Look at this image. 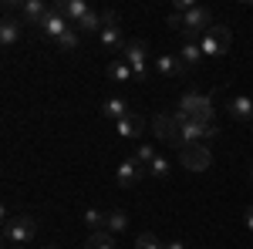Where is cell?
<instances>
[{
  "label": "cell",
  "instance_id": "ba28073f",
  "mask_svg": "<svg viewBox=\"0 0 253 249\" xmlns=\"http://www.w3.org/2000/svg\"><path fill=\"white\" fill-rule=\"evenodd\" d=\"M142 178H145V165H142L138 158H125V162H118V172H115L118 189H135Z\"/></svg>",
  "mask_w": 253,
  "mask_h": 249
},
{
  "label": "cell",
  "instance_id": "4dcf8cb0",
  "mask_svg": "<svg viewBox=\"0 0 253 249\" xmlns=\"http://www.w3.org/2000/svg\"><path fill=\"white\" fill-rule=\"evenodd\" d=\"M44 249H61V246H51V243H47V246H44Z\"/></svg>",
  "mask_w": 253,
  "mask_h": 249
},
{
  "label": "cell",
  "instance_id": "f546056e",
  "mask_svg": "<svg viewBox=\"0 0 253 249\" xmlns=\"http://www.w3.org/2000/svg\"><path fill=\"white\" fill-rule=\"evenodd\" d=\"M243 222H247V229L253 232V206H250V209H247V212H243Z\"/></svg>",
  "mask_w": 253,
  "mask_h": 249
},
{
  "label": "cell",
  "instance_id": "7a4b0ae2",
  "mask_svg": "<svg viewBox=\"0 0 253 249\" xmlns=\"http://www.w3.org/2000/svg\"><path fill=\"white\" fill-rule=\"evenodd\" d=\"M34 236H38V219L34 215L20 212V215H7L3 219V239L10 246H27V243H34Z\"/></svg>",
  "mask_w": 253,
  "mask_h": 249
},
{
  "label": "cell",
  "instance_id": "5b68a950",
  "mask_svg": "<svg viewBox=\"0 0 253 249\" xmlns=\"http://www.w3.org/2000/svg\"><path fill=\"white\" fill-rule=\"evenodd\" d=\"M213 24L216 20H213V14H210V7H199V3H196L189 14H182V34H186V40H199Z\"/></svg>",
  "mask_w": 253,
  "mask_h": 249
},
{
  "label": "cell",
  "instance_id": "7c38bea8",
  "mask_svg": "<svg viewBox=\"0 0 253 249\" xmlns=\"http://www.w3.org/2000/svg\"><path fill=\"white\" fill-rule=\"evenodd\" d=\"M115 132L122 135V138H128V142H138V138H142V132H145V118L125 115L122 121H115Z\"/></svg>",
  "mask_w": 253,
  "mask_h": 249
},
{
  "label": "cell",
  "instance_id": "52a82bcc",
  "mask_svg": "<svg viewBox=\"0 0 253 249\" xmlns=\"http://www.w3.org/2000/svg\"><path fill=\"white\" fill-rule=\"evenodd\" d=\"M128 40L122 37V27H118V14L115 10H105V27H101V47L105 51H125Z\"/></svg>",
  "mask_w": 253,
  "mask_h": 249
},
{
  "label": "cell",
  "instance_id": "603a6c76",
  "mask_svg": "<svg viewBox=\"0 0 253 249\" xmlns=\"http://www.w3.org/2000/svg\"><path fill=\"white\" fill-rule=\"evenodd\" d=\"M145 172L152 175V178H169V172H172V165H169V162H166L162 155H156V158H152V162L145 165Z\"/></svg>",
  "mask_w": 253,
  "mask_h": 249
},
{
  "label": "cell",
  "instance_id": "ffe728a7",
  "mask_svg": "<svg viewBox=\"0 0 253 249\" xmlns=\"http://www.w3.org/2000/svg\"><path fill=\"white\" fill-rule=\"evenodd\" d=\"M84 226H88V232H108V212L84 209Z\"/></svg>",
  "mask_w": 253,
  "mask_h": 249
},
{
  "label": "cell",
  "instance_id": "d6986e66",
  "mask_svg": "<svg viewBox=\"0 0 253 249\" xmlns=\"http://www.w3.org/2000/svg\"><path fill=\"white\" fill-rule=\"evenodd\" d=\"M145 58H149L145 40H128V44H125V61H128L132 68H145Z\"/></svg>",
  "mask_w": 253,
  "mask_h": 249
},
{
  "label": "cell",
  "instance_id": "3957f363",
  "mask_svg": "<svg viewBox=\"0 0 253 249\" xmlns=\"http://www.w3.org/2000/svg\"><path fill=\"white\" fill-rule=\"evenodd\" d=\"M230 44H233V34H230L226 24H213V27L199 37L203 58H223V54H230Z\"/></svg>",
  "mask_w": 253,
  "mask_h": 249
},
{
  "label": "cell",
  "instance_id": "9a60e30c",
  "mask_svg": "<svg viewBox=\"0 0 253 249\" xmlns=\"http://www.w3.org/2000/svg\"><path fill=\"white\" fill-rule=\"evenodd\" d=\"M125 115H132L125 98H108V101H101V118H105V121H122Z\"/></svg>",
  "mask_w": 253,
  "mask_h": 249
},
{
  "label": "cell",
  "instance_id": "277c9868",
  "mask_svg": "<svg viewBox=\"0 0 253 249\" xmlns=\"http://www.w3.org/2000/svg\"><path fill=\"white\" fill-rule=\"evenodd\" d=\"M179 115L196 118V121H213V115H216L213 98L199 95V91H186V95L179 98Z\"/></svg>",
  "mask_w": 253,
  "mask_h": 249
},
{
  "label": "cell",
  "instance_id": "30bf717a",
  "mask_svg": "<svg viewBox=\"0 0 253 249\" xmlns=\"http://www.w3.org/2000/svg\"><path fill=\"white\" fill-rule=\"evenodd\" d=\"M64 31H71V24H68V20L61 17L58 10H54V3H51V10H47V17L41 20V34H44L47 40H54V44H58V37L64 34Z\"/></svg>",
  "mask_w": 253,
  "mask_h": 249
},
{
  "label": "cell",
  "instance_id": "1f68e13d",
  "mask_svg": "<svg viewBox=\"0 0 253 249\" xmlns=\"http://www.w3.org/2000/svg\"><path fill=\"white\" fill-rule=\"evenodd\" d=\"M250 128H253V121H250Z\"/></svg>",
  "mask_w": 253,
  "mask_h": 249
},
{
  "label": "cell",
  "instance_id": "9c48e42d",
  "mask_svg": "<svg viewBox=\"0 0 253 249\" xmlns=\"http://www.w3.org/2000/svg\"><path fill=\"white\" fill-rule=\"evenodd\" d=\"M152 128H156L159 142H169V145L179 148V121H175V115H156L152 118Z\"/></svg>",
  "mask_w": 253,
  "mask_h": 249
},
{
  "label": "cell",
  "instance_id": "8992f818",
  "mask_svg": "<svg viewBox=\"0 0 253 249\" xmlns=\"http://www.w3.org/2000/svg\"><path fill=\"white\" fill-rule=\"evenodd\" d=\"M179 158H182V169H189V172H206L213 165L210 145H186V148H179Z\"/></svg>",
  "mask_w": 253,
  "mask_h": 249
},
{
  "label": "cell",
  "instance_id": "e0dca14e",
  "mask_svg": "<svg viewBox=\"0 0 253 249\" xmlns=\"http://www.w3.org/2000/svg\"><path fill=\"white\" fill-rule=\"evenodd\" d=\"M186 71L182 64H179V58L175 54H156V74H162V77H179Z\"/></svg>",
  "mask_w": 253,
  "mask_h": 249
},
{
  "label": "cell",
  "instance_id": "5bb4252c",
  "mask_svg": "<svg viewBox=\"0 0 253 249\" xmlns=\"http://www.w3.org/2000/svg\"><path fill=\"white\" fill-rule=\"evenodd\" d=\"M20 34H24V20L20 17H3V24H0V44H3V47H14L20 40Z\"/></svg>",
  "mask_w": 253,
  "mask_h": 249
},
{
  "label": "cell",
  "instance_id": "f1b7e54d",
  "mask_svg": "<svg viewBox=\"0 0 253 249\" xmlns=\"http://www.w3.org/2000/svg\"><path fill=\"white\" fill-rule=\"evenodd\" d=\"M166 24H169L172 31H182V14H169V17H166Z\"/></svg>",
  "mask_w": 253,
  "mask_h": 249
},
{
  "label": "cell",
  "instance_id": "8fae6325",
  "mask_svg": "<svg viewBox=\"0 0 253 249\" xmlns=\"http://www.w3.org/2000/svg\"><path fill=\"white\" fill-rule=\"evenodd\" d=\"M54 10H58L61 17H64L68 24H71V27H75V24H78V20L84 17L88 10H91V7H88L84 0H58V3H54Z\"/></svg>",
  "mask_w": 253,
  "mask_h": 249
},
{
  "label": "cell",
  "instance_id": "d4e9b609",
  "mask_svg": "<svg viewBox=\"0 0 253 249\" xmlns=\"http://www.w3.org/2000/svg\"><path fill=\"white\" fill-rule=\"evenodd\" d=\"M108 74H112V81H135L132 64H128V61H115V64L108 68Z\"/></svg>",
  "mask_w": 253,
  "mask_h": 249
},
{
  "label": "cell",
  "instance_id": "44dd1931",
  "mask_svg": "<svg viewBox=\"0 0 253 249\" xmlns=\"http://www.w3.org/2000/svg\"><path fill=\"white\" fill-rule=\"evenodd\" d=\"M75 27H78V31H88V34H101V27H105V14H98V10H88V14H84V17L78 20V24H75Z\"/></svg>",
  "mask_w": 253,
  "mask_h": 249
},
{
  "label": "cell",
  "instance_id": "7402d4cb",
  "mask_svg": "<svg viewBox=\"0 0 253 249\" xmlns=\"http://www.w3.org/2000/svg\"><path fill=\"white\" fill-rule=\"evenodd\" d=\"M84 249H118V246H115V236L112 232H91Z\"/></svg>",
  "mask_w": 253,
  "mask_h": 249
},
{
  "label": "cell",
  "instance_id": "ac0fdd59",
  "mask_svg": "<svg viewBox=\"0 0 253 249\" xmlns=\"http://www.w3.org/2000/svg\"><path fill=\"white\" fill-rule=\"evenodd\" d=\"M230 118L233 121H253V98L240 95L230 101Z\"/></svg>",
  "mask_w": 253,
  "mask_h": 249
},
{
  "label": "cell",
  "instance_id": "d6a6232c",
  "mask_svg": "<svg viewBox=\"0 0 253 249\" xmlns=\"http://www.w3.org/2000/svg\"><path fill=\"white\" fill-rule=\"evenodd\" d=\"M250 175H253V172H250Z\"/></svg>",
  "mask_w": 253,
  "mask_h": 249
},
{
  "label": "cell",
  "instance_id": "cb8c5ba5",
  "mask_svg": "<svg viewBox=\"0 0 253 249\" xmlns=\"http://www.w3.org/2000/svg\"><path fill=\"white\" fill-rule=\"evenodd\" d=\"M122 229H128V212L125 209H112L108 212V232L115 236V232H122Z\"/></svg>",
  "mask_w": 253,
  "mask_h": 249
},
{
  "label": "cell",
  "instance_id": "484cf974",
  "mask_svg": "<svg viewBox=\"0 0 253 249\" xmlns=\"http://www.w3.org/2000/svg\"><path fill=\"white\" fill-rule=\"evenodd\" d=\"M78 44H81V31H78V27L64 31V34L58 37V47H61V51H78Z\"/></svg>",
  "mask_w": 253,
  "mask_h": 249
},
{
  "label": "cell",
  "instance_id": "4fadbf2b",
  "mask_svg": "<svg viewBox=\"0 0 253 249\" xmlns=\"http://www.w3.org/2000/svg\"><path fill=\"white\" fill-rule=\"evenodd\" d=\"M47 10H51V3H44V0H24L20 20H24V24H34V27H41V20L47 17Z\"/></svg>",
  "mask_w": 253,
  "mask_h": 249
},
{
  "label": "cell",
  "instance_id": "4316f807",
  "mask_svg": "<svg viewBox=\"0 0 253 249\" xmlns=\"http://www.w3.org/2000/svg\"><path fill=\"white\" fill-rule=\"evenodd\" d=\"M135 249H166V243H159L152 232H142V236L135 239Z\"/></svg>",
  "mask_w": 253,
  "mask_h": 249
},
{
  "label": "cell",
  "instance_id": "6da1fadb",
  "mask_svg": "<svg viewBox=\"0 0 253 249\" xmlns=\"http://www.w3.org/2000/svg\"><path fill=\"white\" fill-rule=\"evenodd\" d=\"M175 121H179V148H186V145H206V142H213L219 128H216V121H196V118H186L175 111Z\"/></svg>",
  "mask_w": 253,
  "mask_h": 249
},
{
  "label": "cell",
  "instance_id": "2e32d148",
  "mask_svg": "<svg viewBox=\"0 0 253 249\" xmlns=\"http://www.w3.org/2000/svg\"><path fill=\"white\" fill-rule=\"evenodd\" d=\"M175 58H179V64H182L186 71L199 68V61H203V47H199V40H186V44H182V51H179Z\"/></svg>",
  "mask_w": 253,
  "mask_h": 249
},
{
  "label": "cell",
  "instance_id": "83f0119b",
  "mask_svg": "<svg viewBox=\"0 0 253 249\" xmlns=\"http://www.w3.org/2000/svg\"><path fill=\"white\" fill-rule=\"evenodd\" d=\"M135 158L142 162V165H149V162L156 158V148H152V145H145V142H138V152H135Z\"/></svg>",
  "mask_w": 253,
  "mask_h": 249
}]
</instances>
